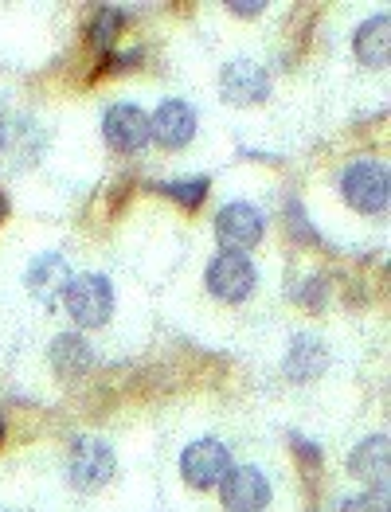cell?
<instances>
[{"label":"cell","mask_w":391,"mask_h":512,"mask_svg":"<svg viewBox=\"0 0 391 512\" xmlns=\"http://www.w3.org/2000/svg\"><path fill=\"white\" fill-rule=\"evenodd\" d=\"M63 301L83 329H102L114 313V286L102 274H75L63 286Z\"/></svg>","instance_id":"1"},{"label":"cell","mask_w":391,"mask_h":512,"mask_svg":"<svg viewBox=\"0 0 391 512\" xmlns=\"http://www.w3.org/2000/svg\"><path fill=\"white\" fill-rule=\"evenodd\" d=\"M341 192H345V200L356 212H384L391 192L388 169L380 161H356V165H348Z\"/></svg>","instance_id":"2"},{"label":"cell","mask_w":391,"mask_h":512,"mask_svg":"<svg viewBox=\"0 0 391 512\" xmlns=\"http://www.w3.org/2000/svg\"><path fill=\"white\" fill-rule=\"evenodd\" d=\"M114 466H118L114 450L102 438H79L71 450V485L83 493H94L114 477Z\"/></svg>","instance_id":"3"},{"label":"cell","mask_w":391,"mask_h":512,"mask_svg":"<svg viewBox=\"0 0 391 512\" xmlns=\"http://www.w3.org/2000/svg\"><path fill=\"white\" fill-rule=\"evenodd\" d=\"M223 509L227 512H262L270 505V481L255 466H239L219 477Z\"/></svg>","instance_id":"4"},{"label":"cell","mask_w":391,"mask_h":512,"mask_svg":"<svg viewBox=\"0 0 391 512\" xmlns=\"http://www.w3.org/2000/svg\"><path fill=\"white\" fill-rule=\"evenodd\" d=\"M208 290L219 301H247L255 290V266L247 262V255H235V251H223L212 258L208 266Z\"/></svg>","instance_id":"5"},{"label":"cell","mask_w":391,"mask_h":512,"mask_svg":"<svg viewBox=\"0 0 391 512\" xmlns=\"http://www.w3.org/2000/svg\"><path fill=\"white\" fill-rule=\"evenodd\" d=\"M231 470V458H227V446L216 438H204V442H192L184 454H180V473L192 489H212L219 485V477Z\"/></svg>","instance_id":"6"},{"label":"cell","mask_w":391,"mask_h":512,"mask_svg":"<svg viewBox=\"0 0 391 512\" xmlns=\"http://www.w3.org/2000/svg\"><path fill=\"white\" fill-rule=\"evenodd\" d=\"M219 94H223L231 106H255V102H262V98L270 94V79H266V71H262L259 63L235 59V63H227L223 75H219Z\"/></svg>","instance_id":"7"},{"label":"cell","mask_w":391,"mask_h":512,"mask_svg":"<svg viewBox=\"0 0 391 512\" xmlns=\"http://www.w3.org/2000/svg\"><path fill=\"white\" fill-rule=\"evenodd\" d=\"M216 235L223 243V251H251L262 239V215L251 208V204H227L223 212L216 215Z\"/></svg>","instance_id":"8"},{"label":"cell","mask_w":391,"mask_h":512,"mask_svg":"<svg viewBox=\"0 0 391 512\" xmlns=\"http://www.w3.org/2000/svg\"><path fill=\"white\" fill-rule=\"evenodd\" d=\"M102 133H106V141H110L118 153H137V149L149 141V118H145L137 106H130V102H118V106L106 110Z\"/></svg>","instance_id":"9"},{"label":"cell","mask_w":391,"mask_h":512,"mask_svg":"<svg viewBox=\"0 0 391 512\" xmlns=\"http://www.w3.org/2000/svg\"><path fill=\"white\" fill-rule=\"evenodd\" d=\"M196 133V114L188 102H165L153 118H149V137H157L165 149H184Z\"/></svg>","instance_id":"10"},{"label":"cell","mask_w":391,"mask_h":512,"mask_svg":"<svg viewBox=\"0 0 391 512\" xmlns=\"http://www.w3.org/2000/svg\"><path fill=\"white\" fill-rule=\"evenodd\" d=\"M348 470L360 473L372 489H388V438H384V434H376V438L360 442V446H356V454L348 458Z\"/></svg>","instance_id":"11"},{"label":"cell","mask_w":391,"mask_h":512,"mask_svg":"<svg viewBox=\"0 0 391 512\" xmlns=\"http://www.w3.org/2000/svg\"><path fill=\"white\" fill-rule=\"evenodd\" d=\"M329 368V352H325V344L317 341V337H298V341L290 344V360H286V372H290V380H317L321 372Z\"/></svg>","instance_id":"12"},{"label":"cell","mask_w":391,"mask_h":512,"mask_svg":"<svg viewBox=\"0 0 391 512\" xmlns=\"http://www.w3.org/2000/svg\"><path fill=\"white\" fill-rule=\"evenodd\" d=\"M67 262L59 255H44L32 262V270H28V290L36 294L40 301H55V294H63V286H67Z\"/></svg>","instance_id":"13"},{"label":"cell","mask_w":391,"mask_h":512,"mask_svg":"<svg viewBox=\"0 0 391 512\" xmlns=\"http://www.w3.org/2000/svg\"><path fill=\"white\" fill-rule=\"evenodd\" d=\"M356 55H360V63H368V67H384L391 55V20L388 16H376V20H368L360 32H356Z\"/></svg>","instance_id":"14"},{"label":"cell","mask_w":391,"mask_h":512,"mask_svg":"<svg viewBox=\"0 0 391 512\" xmlns=\"http://www.w3.org/2000/svg\"><path fill=\"white\" fill-rule=\"evenodd\" d=\"M51 364H55V372H59L63 380L83 376V372L90 368V344L79 341V333L59 337V341L51 344Z\"/></svg>","instance_id":"15"},{"label":"cell","mask_w":391,"mask_h":512,"mask_svg":"<svg viewBox=\"0 0 391 512\" xmlns=\"http://www.w3.org/2000/svg\"><path fill=\"white\" fill-rule=\"evenodd\" d=\"M118 28H122V12H118V8H102V12H98V20H94V28H90V40H94V47H98V51L114 47Z\"/></svg>","instance_id":"16"},{"label":"cell","mask_w":391,"mask_h":512,"mask_svg":"<svg viewBox=\"0 0 391 512\" xmlns=\"http://www.w3.org/2000/svg\"><path fill=\"white\" fill-rule=\"evenodd\" d=\"M161 192L180 200L184 208H200L208 196V180H173V184H161Z\"/></svg>","instance_id":"17"},{"label":"cell","mask_w":391,"mask_h":512,"mask_svg":"<svg viewBox=\"0 0 391 512\" xmlns=\"http://www.w3.org/2000/svg\"><path fill=\"white\" fill-rule=\"evenodd\" d=\"M348 509H352V512H388V493H384V489H372L368 497L352 501Z\"/></svg>","instance_id":"18"},{"label":"cell","mask_w":391,"mask_h":512,"mask_svg":"<svg viewBox=\"0 0 391 512\" xmlns=\"http://www.w3.org/2000/svg\"><path fill=\"white\" fill-rule=\"evenodd\" d=\"M231 12H239V16H255V12H262V4L255 0V4H235L231 0Z\"/></svg>","instance_id":"19"},{"label":"cell","mask_w":391,"mask_h":512,"mask_svg":"<svg viewBox=\"0 0 391 512\" xmlns=\"http://www.w3.org/2000/svg\"><path fill=\"white\" fill-rule=\"evenodd\" d=\"M0 145H4V118H0Z\"/></svg>","instance_id":"20"},{"label":"cell","mask_w":391,"mask_h":512,"mask_svg":"<svg viewBox=\"0 0 391 512\" xmlns=\"http://www.w3.org/2000/svg\"><path fill=\"white\" fill-rule=\"evenodd\" d=\"M0 219H4V196H0Z\"/></svg>","instance_id":"21"},{"label":"cell","mask_w":391,"mask_h":512,"mask_svg":"<svg viewBox=\"0 0 391 512\" xmlns=\"http://www.w3.org/2000/svg\"><path fill=\"white\" fill-rule=\"evenodd\" d=\"M0 438H4V423H0Z\"/></svg>","instance_id":"22"}]
</instances>
